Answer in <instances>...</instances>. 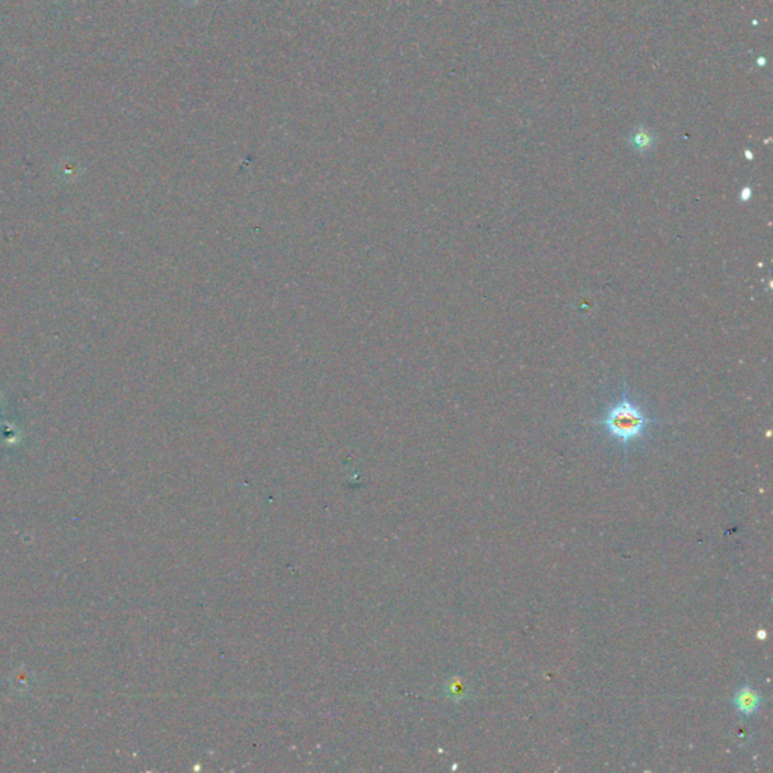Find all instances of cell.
<instances>
[{
    "label": "cell",
    "instance_id": "cell-1",
    "mask_svg": "<svg viewBox=\"0 0 773 773\" xmlns=\"http://www.w3.org/2000/svg\"><path fill=\"white\" fill-rule=\"evenodd\" d=\"M598 423L604 426L610 437L616 438L624 448H627L630 443L644 437L648 426L653 425L654 420L648 417L641 406L630 400L624 385L621 399L607 406L604 417Z\"/></svg>",
    "mask_w": 773,
    "mask_h": 773
},
{
    "label": "cell",
    "instance_id": "cell-2",
    "mask_svg": "<svg viewBox=\"0 0 773 773\" xmlns=\"http://www.w3.org/2000/svg\"><path fill=\"white\" fill-rule=\"evenodd\" d=\"M734 702H736V707L742 714L751 716L760 709L761 698L756 690L751 689V687H742V689L737 692L736 698H734Z\"/></svg>",
    "mask_w": 773,
    "mask_h": 773
},
{
    "label": "cell",
    "instance_id": "cell-3",
    "mask_svg": "<svg viewBox=\"0 0 773 773\" xmlns=\"http://www.w3.org/2000/svg\"><path fill=\"white\" fill-rule=\"evenodd\" d=\"M653 138L650 133L646 132H637L633 135L632 138V146L634 150H637L639 153H645L648 150H651L653 147Z\"/></svg>",
    "mask_w": 773,
    "mask_h": 773
},
{
    "label": "cell",
    "instance_id": "cell-4",
    "mask_svg": "<svg viewBox=\"0 0 773 773\" xmlns=\"http://www.w3.org/2000/svg\"><path fill=\"white\" fill-rule=\"evenodd\" d=\"M739 198H740V201H742V203H746V201H749V199L752 198V189H751L749 186H746V187H743V189L740 190Z\"/></svg>",
    "mask_w": 773,
    "mask_h": 773
}]
</instances>
